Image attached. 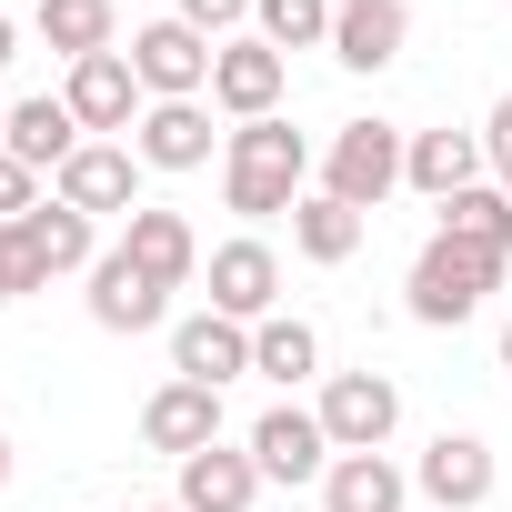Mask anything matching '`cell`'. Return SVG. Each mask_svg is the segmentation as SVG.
Here are the masks:
<instances>
[{
  "mask_svg": "<svg viewBox=\"0 0 512 512\" xmlns=\"http://www.w3.org/2000/svg\"><path fill=\"white\" fill-rule=\"evenodd\" d=\"M302 171H312V141H302L282 111H272V121H241L231 151H221V201H231L241 221H272V211L302 201Z\"/></svg>",
  "mask_w": 512,
  "mask_h": 512,
  "instance_id": "obj_1",
  "label": "cell"
},
{
  "mask_svg": "<svg viewBox=\"0 0 512 512\" xmlns=\"http://www.w3.org/2000/svg\"><path fill=\"white\" fill-rule=\"evenodd\" d=\"M492 282H502V251L432 231V241H422V262H412V322L452 332V322H472V312H482V292H492Z\"/></svg>",
  "mask_w": 512,
  "mask_h": 512,
  "instance_id": "obj_2",
  "label": "cell"
},
{
  "mask_svg": "<svg viewBox=\"0 0 512 512\" xmlns=\"http://www.w3.org/2000/svg\"><path fill=\"white\" fill-rule=\"evenodd\" d=\"M402 151H412V131H392V121H342L332 151H322V191L352 201V211H382V201L402 191Z\"/></svg>",
  "mask_w": 512,
  "mask_h": 512,
  "instance_id": "obj_3",
  "label": "cell"
},
{
  "mask_svg": "<svg viewBox=\"0 0 512 512\" xmlns=\"http://www.w3.org/2000/svg\"><path fill=\"white\" fill-rule=\"evenodd\" d=\"M211 41L191 31V21H151V31H131V71H141V91L151 101H201L211 91Z\"/></svg>",
  "mask_w": 512,
  "mask_h": 512,
  "instance_id": "obj_4",
  "label": "cell"
},
{
  "mask_svg": "<svg viewBox=\"0 0 512 512\" xmlns=\"http://www.w3.org/2000/svg\"><path fill=\"white\" fill-rule=\"evenodd\" d=\"M392 422H402L392 372H332V382H322V432H332V452H382Z\"/></svg>",
  "mask_w": 512,
  "mask_h": 512,
  "instance_id": "obj_5",
  "label": "cell"
},
{
  "mask_svg": "<svg viewBox=\"0 0 512 512\" xmlns=\"http://www.w3.org/2000/svg\"><path fill=\"white\" fill-rule=\"evenodd\" d=\"M51 201H71V211H141V151H121V141H81L61 171H51Z\"/></svg>",
  "mask_w": 512,
  "mask_h": 512,
  "instance_id": "obj_6",
  "label": "cell"
},
{
  "mask_svg": "<svg viewBox=\"0 0 512 512\" xmlns=\"http://www.w3.org/2000/svg\"><path fill=\"white\" fill-rule=\"evenodd\" d=\"M141 442L171 452V462L211 452V442H221V392H211V382H161V392L141 402Z\"/></svg>",
  "mask_w": 512,
  "mask_h": 512,
  "instance_id": "obj_7",
  "label": "cell"
},
{
  "mask_svg": "<svg viewBox=\"0 0 512 512\" xmlns=\"http://www.w3.org/2000/svg\"><path fill=\"white\" fill-rule=\"evenodd\" d=\"M282 81H292V61L272 41H221V61H211V101L231 121H272L282 111Z\"/></svg>",
  "mask_w": 512,
  "mask_h": 512,
  "instance_id": "obj_8",
  "label": "cell"
},
{
  "mask_svg": "<svg viewBox=\"0 0 512 512\" xmlns=\"http://www.w3.org/2000/svg\"><path fill=\"white\" fill-rule=\"evenodd\" d=\"M251 462H262V482H322L332 472V432H322V412H262L251 422Z\"/></svg>",
  "mask_w": 512,
  "mask_h": 512,
  "instance_id": "obj_9",
  "label": "cell"
},
{
  "mask_svg": "<svg viewBox=\"0 0 512 512\" xmlns=\"http://www.w3.org/2000/svg\"><path fill=\"white\" fill-rule=\"evenodd\" d=\"M272 302H282L272 241H221V251H211V312H231V322H272Z\"/></svg>",
  "mask_w": 512,
  "mask_h": 512,
  "instance_id": "obj_10",
  "label": "cell"
},
{
  "mask_svg": "<svg viewBox=\"0 0 512 512\" xmlns=\"http://www.w3.org/2000/svg\"><path fill=\"white\" fill-rule=\"evenodd\" d=\"M161 312H171V292L131 262V251H101L91 262V322L101 332H161Z\"/></svg>",
  "mask_w": 512,
  "mask_h": 512,
  "instance_id": "obj_11",
  "label": "cell"
},
{
  "mask_svg": "<svg viewBox=\"0 0 512 512\" xmlns=\"http://www.w3.org/2000/svg\"><path fill=\"white\" fill-rule=\"evenodd\" d=\"M61 101H71L81 131H131V111H141V71H131L121 51H91V61H71Z\"/></svg>",
  "mask_w": 512,
  "mask_h": 512,
  "instance_id": "obj_12",
  "label": "cell"
},
{
  "mask_svg": "<svg viewBox=\"0 0 512 512\" xmlns=\"http://www.w3.org/2000/svg\"><path fill=\"white\" fill-rule=\"evenodd\" d=\"M131 151H141L151 171H201V161H211V111H201V101H151V111L131 121Z\"/></svg>",
  "mask_w": 512,
  "mask_h": 512,
  "instance_id": "obj_13",
  "label": "cell"
},
{
  "mask_svg": "<svg viewBox=\"0 0 512 512\" xmlns=\"http://www.w3.org/2000/svg\"><path fill=\"white\" fill-rule=\"evenodd\" d=\"M171 372H181V382H211V392H221L231 372H251V332H241L231 312H191V322L171 332Z\"/></svg>",
  "mask_w": 512,
  "mask_h": 512,
  "instance_id": "obj_14",
  "label": "cell"
},
{
  "mask_svg": "<svg viewBox=\"0 0 512 512\" xmlns=\"http://www.w3.org/2000/svg\"><path fill=\"white\" fill-rule=\"evenodd\" d=\"M442 512H482L492 502V442H472V432H442L432 452H422V472H412Z\"/></svg>",
  "mask_w": 512,
  "mask_h": 512,
  "instance_id": "obj_15",
  "label": "cell"
},
{
  "mask_svg": "<svg viewBox=\"0 0 512 512\" xmlns=\"http://www.w3.org/2000/svg\"><path fill=\"white\" fill-rule=\"evenodd\" d=\"M482 141L472 131H412V151H402V181L422 191V201H452V191H472L482 181Z\"/></svg>",
  "mask_w": 512,
  "mask_h": 512,
  "instance_id": "obj_16",
  "label": "cell"
},
{
  "mask_svg": "<svg viewBox=\"0 0 512 512\" xmlns=\"http://www.w3.org/2000/svg\"><path fill=\"white\" fill-rule=\"evenodd\" d=\"M121 251H131V262H141V272H151L161 292H181V282L201 272V241H191V221H181V211H151V201L131 211V231H121Z\"/></svg>",
  "mask_w": 512,
  "mask_h": 512,
  "instance_id": "obj_17",
  "label": "cell"
},
{
  "mask_svg": "<svg viewBox=\"0 0 512 512\" xmlns=\"http://www.w3.org/2000/svg\"><path fill=\"white\" fill-rule=\"evenodd\" d=\"M402 462L392 452H332V472H322V512H402Z\"/></svg>",
  "mask_w": 512,
  "mask_h": 512,
  "instance_id": "obj_18",
  "label": "cell"
},
{
  "mask_svg": "<svg viewBox=\"0 0 512 512\" xmlns=\"http://www.w3.org/2000/svg\"><path fill=\"white\" fill-rule=\"evenodd\" d=\"M402 31H412L402 0H352V11L332 21V61L342 71H382V61H402Z\"/></svg>",
  "mask_w": 512,
  "mask_h": 512,
  "instance_id": "obj_19",
  "label": "cell"
},
{
  "mask_svg": "<svg viewBox=\"0 0 512 512\" xmlns=\"http://www.w3.org/2000/svg\"><path fill=\"white\" fill-rule=\"evenodd\" d=\"M251 492H262V462L251 452H191L181 462V512H251Z\"/></svg>",
  "mask_w": 512,
  "mask_h": 512,
  "instance_id": "obj_20",
  "label": "cell"
},
{
  "mask_svg": "<svg viewBox=\"0 0 512 512\" xmlns=\"http://www.w3.org/2000/svg\"><path fill=\"white\" fill-rule=\"evenodd\" d=\"M0 151L11 161H31V171H61L71 151H81V121H71V101H11V131H0Z\"/></svg>",
  "mask_w": 512,
  "mask_h": 512,
  "instance_id": "obj_21",
  "label": "cell"
},
{
  "mask_svg": "<svg viewBox=\"0 0 512 512\" xmlns=\"http://www.w3.org/2000/svg\"><path fill=\"white\" fill-rule=\"evenodd\" d=\"M292 241H302V262H352V251H362V211L352 201H332V191H302L292 201Z\"/></svg>",
  "mask_w": 512,
  "mask_h": 512,
  "instance_id": "obj_22",
  "label": "cell"
},
{
  "mask_svg": "<svg viewBox=\"0 0 512 512\" xmlns=\"http://www.w3.org/2000/svg\"><path fill=\"white\" fill-rule=\"evenodd\" d=\"M21 231H31V251L51 262V282L101 262V241H91V211H71V201H41V211H21Z\"/></svg>",
  "mask_w": 512,
  "mask_h": 512,
  "instance_id": "obj_23",
  "label": "cell"
},
{
  "mask_svg": "<svg viewBox=\"0 0 512 512\" xmlns=\"http://www.w3.org/2000/svg\"><path fill=\"white\" fill-rule=\"evenodd\" d=\"M442 231H452V241H482V251H502V262H512V191H502V181L452 191V201H442Z\"/></svg>",
  "mask_w": 512,
  "mask_h": 512,
  "instance_id": "obj_24",
  "label": "cell"
},
{
  "mask_svg": "<svg viewBox=\"0 0 512 512\" xmlns=\"http://www.w3.org/2000/svg\"><path fill=\"white\" fill-rule=\"evenodd\" d=\"M41 41H51L61 61L111 51V0H41Z\"/></svg>",
  "mask_w": 512,
  "mask_h": 512,
  "instance_id": "obj_25",
  "label": "cell"
},
{
  "mask_svg": "<svg viewBox=\"0 0 512 512\" xmlns=\"http://www.w3.org/2000/svg\"><path fill=\"white\" fill-rule=\"evenodd\" d=\"M251 21H262V41L272 51H332V0H262V11H251Z\"/></svg>",
  "mask_w": 512,
  "mask_h": 512,
  "instance_id": "obj_26",
  "label": "cell"
},
{
  "mask_svg": "<svg viewBox=\"0 0 512 512\" xmlns=\"http://www.w3.org/2000/svg\"><path fill=\"white\" fill-rule=\"evenodd\" d=\"M312 362H322V332H312V322H282V312H272L262 332H251V372H272V382H302Z\"/></svg>",
  "mask_w": 512,
  "mask_h": 512,
  "instance_id": "obj_27",
  "label": "cell"
},
{
  "mask_svg": "<svg viewBox=\"0 0 512 512\" xmlns=\"http://www.w3.org/2000/svg\"><path fill=\"white\" fill-rule=\"evenodd\" d=\"M251 11H262V0H181V21H191V31L211 41V51H221V41H231V31H241Z\"/></svg>",
  "mask_w": 512,
  "mask_h": 512,
  "instance_id": "obj_28",
  "label": "cell"
},
{
  "mask_svg": "<svg viewBox=\"0 0 512 512\" xmlns=\"http://www.w3.org/2000/svg\"><path fill=\"white\" fill-rule=\"evenodd\" d=\"M31 191H41V171H31V161H11V151H0V221H21V211H41Z\"/></svg>",
  "mask_w": 512,
  "mask_h": 512,
  "instance_id": "obj_29",
  "label": "cell"
},
{
  "mask_svg": "<svg viewBox=\"0 0 512 512\" xmlns=\"http://www.w3.org/2000/svg\"><path fill=\"white\" fill-rule=\"evenodd\" d=\"M482 151H492V171H502V191H512V91L492 101V131H482Z\"/></svg>",
  "mask_w": 512,
  "mask_h": 512,
  "instance_id": "obj_30",
  "label": "cell"
},
{
  "mask_svg": "<svg viewBox=\"0 0 512 512\" xmlns=\"http://www.w3.org/2000/svg\"><path fill=\"white\" fill-rule=\"evenodd\" d=\"M21 302V272H11V251H0V312H11Z\"/></svg>",
  "mask_w": 512,
  "mask_h": 512,
  "instance_id": "obj_31",
  "label": "cell"
},
{
  "mask_svg": "<svg viewBox=\"0 0 512 512\" xmlns=\"http://www.w3.org/2000/svg\"><path fill=\"white\" fill-rule=\"evenodd\" d=\"M11 41H21V31H11V11H0V71H11Z\"/></svg>",
  "mask_w": 512,
  "mask_h": 512,
  "instance_id": "obj_32",
  "label": "cell"
},
{
  "mask_svg": "<svg viewBox=\"0 0 512 512\" xmlns=\"http://www.w3.org/2000/svg\"><path fill=\"white\" fill-rule=\"evenodd\" d=\"M502 372H512V322H502Z\"/></svg>",
  "mask_w": 512,
  "mask_h": 512,
  "instance_id": "obj_33",
  "label": "cell"
},
{
  "mask_svg": "<svg viewBox=\"0 0 512 512\" xmlns=\"http://www.w3.org/2000/svg\"><path fill=\"white\" fill-rule=\"evenodd\" d=\"M131 512H181V502H131Z\"/></svg>",
  "mask_w": 512,
  "mask_h": 512,
  "instance_id": "obj_34",
  "label": "cell"
},
{
  "mask_svg": "<svg viewBox=\"0 0 512 512\" xmlns=\"http://www.w3.org/2000/svg\"><path fill=\"white\" fill-rule=\"evenodd\" d=\"M0 482H11V442H0Z\"/></svg>",
  "mask_w": 512,
  "mask_h": 512,
  "instance_id": "obj_35",
  "label": "cell"
},
{
  "mask_svg": "<svg viewBox=\"0 0 512 512\" xmlns=\"http://www.w3.org/2000/svg\"><path fill=\"white\" fill-rule=\"evenodd\" d=\"M332 11H352V0H332Z\"/></svg>",
  "mask_w": 512,
  "mask_h": 512,
  "instance_id": "obj_36",
  "label": "cell"
},
{
  "mask_svg": "<svg viewBox=\"0 0 512 512\" xmlns=\"http://www.w3.org/2000/svg\"><path fill=\"white\" fill-rule=\"evenodd\" d=\"M0 131H11V111H0Z\"/></svg>",
  "mask_w": 512,
  "mask_h": 512,
  "instance_id": "obj_37",
  "label": "cell"
}]
</instances>
